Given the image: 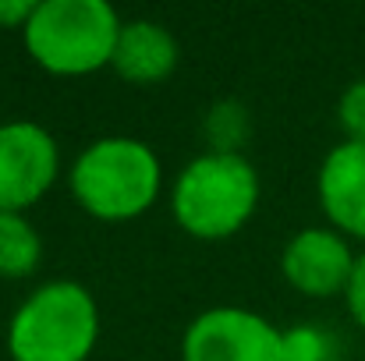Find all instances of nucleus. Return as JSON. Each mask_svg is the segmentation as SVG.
I'll return each mask as SVG.
<instances>
[{
    "instance_id": "f257e3e1",
    "label": "nucleus",
    "mask_w": 365,
    "mask_h": 361,
    "mask_svg": "<svg viewBox=\"0 0 365 361\" xmlns=\"http://www.w3.org/2000/svg\"><path fill=\"white\" fill-rule=\"evenodd\" d=\"M100 337L93 294L75 280H53L32 291L7 326L14 361H86Z\"/></svg>"
},
{
    "instance_id": "f03ea898",
    "label": "nucleus",
    "mask_w": 365,
    "mask_h": 361,
    "mask_svg": "<svg viewBox=\"0 0 365 361\" xmlns=\"http://www.w3.org/2000/svg\"><path fill=\"white\" fill-rule=\"evenodd\" d=\"M21 36L39 68L89 75L114 61L121 18L107 0H43Z\"/></svg>"
},
{
    "instance_id": "7ed1b4c3",
    "label": "nucleus",
    "mask_w": 365,
    "mask_h": 361,
    "mask_svg": "<svg viewBox=\"0 0 365 361\" xmlns=\"http://www.w3.org/2000/svg\"><path fill=\"white\" fill-rule=\"evenodd\" d=\"M259 202V174L242 152H206L192 159L178 184L170 209L178 224L202 241L231 238L245 227Z\"/></svg>"
},
{
    "instance_id": "20e7f679",
    "label": "nucleus",
    "mask_w": 365,
    "mask_h": 361,
    "mask_svg": "<svg viewBox=\"0 0 365 361\" xmlns=\"http://www.w3.org/2000/svg\"><path fill=\"white\" fill-rule=\"evenodd\" d=\"M71 192L100 220H131L156 202L160 159L138 138H100L75 159Z\"/></svg>"
},
{
    "instance_id": "39448f33",
    "label": "nucleus",
    "mask_w": 365,
    "mask_h": 361,
    "mask_svg": "<svg viewBox=\"0 0 365 361\" xmlns=\"http://www.w3.org/2000/svg\"><path fill=\"white\" fill-rule=\"evenodd\" d=\"M185 361H287L284 333L248 308H210L192 319L185 340Z\"/></svg>"
},
{
    "instance_id": "423d86ee",
    "label": "nucleus",
    "mask_w": 365,
    "mask_h": 361,
    "mask_svg": "<svg viewBox=\"0 0 365 361\" xmlns=\"http://www.w3.org/2000/svg\"><path fill=\"white\" fill-rule=\"evenodd\" d=\"M57 177V142L32 120L0 124V213H21Z\"/></svg>"
},
{
    "instance_id": "0eeeda50",
    "label": "nucleus",
    "mask_w": 365,
    "mask_h": 361,
    "mask_svg": "<svg viewBox=\"0 0 365 361\" xmlns=\"http://www.w3.org/2000/svg\"><path fill=\"white\" fill-rule=\"evenodd\" d=\"M355 262L359 258L351 255L348 241L323 227H309L294 234L280 255L284 280L309 298H330V294L348 291Z\"/></svg>"
},
{
    "instance_id": "6e6552de",
    "label": "nucleus",
    "mask_w": 365,
    "mask_h": 361,
    "mask_svg": "<svg viewBox=\"0 0 365 361\" xmlns=\"http://www.w3.org/2000/svg\"><path fill=\"white\" fill-rule=\"evenodd\" d=\"M319 202L334 227L351 238H365V145H337L319 170Z\"/></svg>"
},
{
    "instance_id": "1a4fd4ad",
    "label": "nucleus",
    "mask_w": 365,
    "mask_h": 361,
    "mask_svg": "<svg viewBox=\"0 0 365 361\" xmlns=\"http://www.w3.org/2000/svg\"><path fill=\"white\" fill-rule=\"evenodd\" d=\"M110 68L131 85H156L178 68V39L160 21H124Z\"/></svg>"
},
{
    "instance_id": "9d476101",
    "label": "nucleus",
    "mask_w": 365,
    "mask_h": 361,
    "mask_svg": "<svg viewBox=\"0 0 365 361\" xmlns=\"http://www.w3.org/2000/svg\"><path fill=\"white\" fill-rule=\"evenodd\" d=\"M39 234L21 213H0V276H29L39 266Z\"/></svg>"
},
{
    "instance_id": "9b49d317",
    "label": "nucleus",
    "mask_w": 365,
    "mask_h": 361,
    "mask_svg": "<svg viewBox=\"0 0 365 361\" xmlns=\"http://www.w3.org/2000/svg\"><path fill=\"white\" fill-rule=\"evenodd\" d=\"M337 120L348 131V142H362L365 145V78H359L355 85H348V93L341 96Z\"/></svg>"
},
{
    "instance_id": "f8f14e48",
    "label": "nucleus",
    "mask_w": 365,
    "mask_h": 361,
    "mask_svg": "<svg viewBox=\"0 0 365 361\" xmlns=\"http://www.w3.org/2000/svg\"><path fill=\"white\" fill-rule=\"evenodd\" d=\"M284 351H287V361H327V337L319 330L298 326L284 333Z\"/></svg>"
},
{
    "instance_id": "ddd939ff",
    "label": "nucleus",
    "mask_w": 365,
    "mask_h": 361,
    "mask_svg": "<svg viewBox=\"0 0 365 361\" xmlns=\"http://www.w3.org/2000/svg\"><path fill=\"white\" fill-rule=\"evenodd\" d=\"M348 308L355 315V323L365 330V255H359L355 262V273H351V283H348Z\"/></svg>"
},
{
    "instance_id": "4468645a",
    "label": "nucleus",
    "mask_w": 365,
    "mask_h": 361,
    "mask_svg": "<svg viewBox=\"0 0 365 361\" xmlns=\"http://www.w3.org/2000/svg\"><path fill=\"white\" fill-rule=\"evenodd\" d=\"M36 7L39 4H32V0H0V25H7V28H14V25H29V18L36 14Z\"/></svg>"
}]
</instances>
